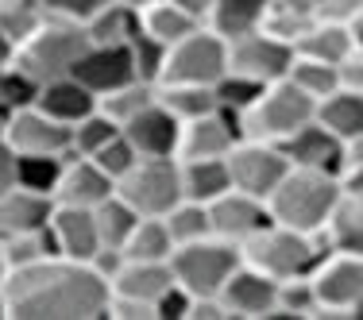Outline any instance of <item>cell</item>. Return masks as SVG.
Instances as JSON below:
<instances>
[{
  "label": "cell",
  "mask_w": 363,
  "mask_h": 320,
  "mask_svg": "<svg viewBox=\"0 0 363 320\" xmlns=\"http://www.w3.org/2000/svg\"><path fill=\"white\" fill-rule=\"evenodd\" d=\"M108 282L89 263L47 255L4 270L0 320H105Z\"/></svg>",
  "instance_id": "1"
},
{
  "label": "cell",
  "mask_w": 363,
  "mask_h": 320,
  "mask_svg": "<svg viewBox=\"0 0 363 320\" xmlns=\"http://www.w3.org/2000/svg\"><path fill=\"white\" fill-rule=\"evenodd\" d=\"M85 47H89V39H85L82 23L43 12L39 20L8 47V62L20 74H28L35 85H43V81H50V77L70 74Z\"/></svg>",
  "instance_id": "2"
},
{
  "label": "cell",
  "mask_w": 363,
  "mask_h": 320,
  "mask_svg": "<svg viewBox=\"0 0 363 320\" xmlns=\"http://www.w3.org/2000/svg\"><path fill=\"white\" fill-rule=\"evenodd\" d=\"M340 197V185L328 170L313 166H286V174L271 185V193L263 197L267 220L282 224L294 232H309L313 236L321 228V220L333 209V201Z\"/></svg>",
  "instance_id": "3"
},
{
  "label": "cell",
  "mask_w": 363,
  "mask_h": 320,
  "mask_svg": "<svg viewBox=\"0 0 363 320\" xmlns=\"http://www.w3.org/2000/svg\"><path fill=\"white\" fill-rule=\"evenodd\" d=\"M306 120H313V97H306L290 77H279V81L259 85V93L240 108L236 132H240V139L279 143V139H286L294 127L306 124Z\"/></svg>",
  "instance_id": "4"
},
{
  "label": "cell",
  "mask_w": 363,
  "mask_h": 320,
  "mask_svg": "<svg viewBox=\"0 0 363 320\" xmlns=\"http://www.w3.org/2000/svg\"><path fill=\"white\" fill-rule=\"evenodd\" d=\"M306 278L313 290L309 320H356L363 313V255L325 251Z\"/></svg>",
  "instance_id": "5"
},
{
  "label": "cell",
  "mask_w": 363,
  "mask_h": 320,
  "mask_svg": "<svg viewBox=\"0 0 363 320\" xmlns=\"http://www.w3.org/2000/svg\"><path fill=\"white\" fill-rule=\"evenodd\" d=\"M325 255V247L317 244V236L309 232H294L282 224L267 220L263 228H255L252 236L240 244V263L255 266L259 274L282 282L294 274H309V266Z\"/></svg>",
  "instance_id": "6"
},
{
  "label": "cell",
  "mask_w": 363,
  "mask_h": 320,
  "mask_svg": "<svg viewBox=\"0 0 363 320\" xmlns=\"http://www.w3.org/2000/svg\"><path fill=\"white\" fill-rule=\"evenodd\" d=\"M167 263L174 274V285H182L189 297H217L228 274L240 266V247L220 236H205L174 247Z\"/></svg>",
  "instance_id": "7"
},
{
  "label": "cell",
  "mask_w": 363,
  "mask_h": 320,
  "mask_svg": "<svg viewBox=\"0 0 363 320\" xmlns=\"http://www.w3.org/2000/svg\"><path fill=\"white\" fill-rule=\"evenodd\" d=\"M112 193L120 201H128L140 216H162L174 201H182V185H178V159L162 154V159H135L116 181Z\"/></svg>",
  "instance_id": "8"
},
{
  "label": "cell",
  "mask_w": 363,
  "mask_h": 320,
  "mask_svg": "<svg viewBox=\"0 0 363 320\" xmlns=\"http://www.w3.org/2000/svg\"><path fill=\"white\" fill-rule=\"evenodd\" d=\"M224 74V39L217 31H209L205 23H197L189 35L174 39L162 50L159 81H197L213 85Z\"/></svg>",
  "instance_id": "9"
},
{
  "label": "cell",
  "mask_w": 363,
  "mask_h": 320,
  "mask_svg": "<svg viewBox=\"0 0 363 320\" xmlns=\"http://www.w3.org/2000/svg\"><path fill=\"white\" fill-rule=\"evenodd\" d=\"M290 62H294V47L286 39H274L271 31H263V28L244 31V35H236V39H224V70L247 77V81H255V85L286 77Z\"/></svg>",
  "instance_id": "10"
},
{
  "label": "cell",
  "mask_w": 363,
  "mask_h": 320,
  "mask_svg": "<svg viewBox=\"0 0 363 320\" xmlns=\"http://www.w3.org/2000/svg\"><path fill=\"white\" fill-rule=\"evenodd\" d=\"M224 166H228V181L240 193H252L263 201L271 193V185L286 174V154L279 151V143H263V139H236L232 151L224 154Z\"/></svg>",
  "instance_id": "11"
},
{
  "label": "cell",
  "mask_w": 363,
  "mask_h": 320,
  "mask_svg": "<svg viewBox=\"0 0 363 320\" xmlns=\"http://www.w3.org/2000/svg\"><path fill=\"white\" fill-rule=\"evenodd\" d=\"M0 139L16 154H62L70 151V124L47 116L39 105H23L0 120Z\"/></svg>",
  "instance_id": "12"
},
{
  "label": "cell",
  "mask_w": 363,
  "mask_h": 320,
  "mask_svg": "<svg viewBox=\"0 0 363 320\" xmlns=\"http://www.w3.org/2000/svg\"><path fill=\"white\" fill-rule=\"evenodd\" d=\"M236 116H240V108H220L217 105L213 112H205V116L182 120L174 159H224V154L232 151V143L240 139Z\"/></svg>",
  "instance_id": "13"
},
{
  "label": "cell",
  "mask_w": 363,
  "mask_h": 320,
  "mask_svg": "<svg viewBox=\"0 0 363 320\" xmlns=\"http://www.w3.org/2000/svg\"><path fill=\"white\" fill-rule=\"evenodd\" d=\"M274 285H279L274 278H267L255 266L240 263L217 293L224 320H271L274 316Z\"/></svg>",
  "instance_id": "14"
},
{
  "label": "cell",
  "mask_w": 363,
  "mask_h": 320,
  "mask_svg": "<svg viewBox=\"0 0 363 320\" xmlns=\"http://www.w3.org/2000/svg\"><path fill=\"white\" fill-rule=\"evenodd\" d=\"M58 159H62V166H58L55 189H50V201H55V205L93 209L97 201H105V197L112 193V178L93 159L74 154V151H62Z\"/></svg>",
  "instance_id": "15"
},
{
  "label": "cell",
  "mask_w": 363,
  "mask_h": 320,
  "mask_svg": "<svg viewBox=\"0 0 363 320\" xmlns=\"http://www.w3.org/2000/svg\"><path fill=\"white\" fill-rule=\"evenodd\" d=\"M205 212H209V236H220L236 247L267 224V205L252 193H240V189H224L220 197L205 201Z\"/></svg>",
  "instance_id": "16"
},
{
  "label": "cell",
  "mask_w": 363,
  "mask_h": 320,
  "mask_svg": "<svg viewBox=\"0 0 363 320\" xmlns=\"http://www.w3.org/2000/svg\"><path fill=\"white\" fill-rule=\"evenodd\" d=\"M47 239H50V247H55V255L89 263L93 251L101 247L97 224H93V209H77V205H50Z\"/></svg>",
  "instance_id": "17"
},
{
  "label": "cell",
  "mask_w": 363,
  "mask_h": 320,
  "mask_svg": "<svg viewBox=\"0 0 363 320\" xmlns=\"http://www.w3.org/2000/svg\"><path fill=\"white\" fill-rule=\"evenodd\" d=\"M70 77H77V81L93 93V97L116 89L120 81L135 77L132 55H128V42H120V47H85L82 58L74 62Z\"/></svg>",
  "instance_id": "18"
},
{
  "label": "cell",
  "mask_w": 363,
  "mask_h": 320,
  "mask_svg": "<svg viewBox=\"0 0 363 320\" xmlns=\"http://www.w3.org/2000/svg\"><path fill=\"white\" fill-rule=\"evenodd\" d=\"M359 28H363V16H356V20H348V23L313 20L298 39H294V55H301V58H317V62L336 66L352 47H359V42H363Z\"/></svg>",
  "instance_id": "19"
},
{
  "label": "cell",
  "mask_w": 363,
  "mask_h": 320,
  "mask_svg": "<svg viewBox=\"0 0 363 320\" xmlns=\"http://www.w3.org/2000/svg\"><path fill=\"white\" fill-rule=\"evenodd\" d=\"M120 135H124V139L132 143V151L143 154V159H162V154H170V159H174L178 120L170 116L159 101H155V105H147L140 116L128 120V124L120 127Z\"/></svg>",
  "instance_id": "20"
},
{
  "label": "cell",
  "mask_w": 363,
  "mask_h": 320,
  "mask_svg": "<svg viewBox=\"0 0 363 320\" xmlns=\"http://www.w3.org/2000/svg\"><path fill=\"white\" fill-rule=\"evenodd\" d=\"M174 285L170 263H147V258H120V266L108 274V293L116 297H132V301H155Z\"/></svg>",
  "instance_id": "21"
},
{
  "label": "cell",
  "mask_w": 363,
  "mask_h": 320,
  "mask_svg": "<svg viewBox=\"0 0 363 320\" xmlns=\"http://www.w3.org/2000/svg\"><path fill=\"white\" fill-rule=\"evenodd\" d=\"M325 251H352L363 255V193H344L333 201V209L313 232Z\"/></svg>",
  "instance_id": "22"
},
{
  "label": "cell",
  "mask_w": 363,
  "mask_h": 320,
  "mask_svg": "<svg viewBox=\"0 0 363 320\" xmlns=\"http://www.w3.org/2000/svg\"><path fill=\"white\" fill-rule=\"evenodd\" d=\"M279 151L286 154L290 166H313V170H328L333 174L340 139L333 132H325L317 120H306L301 127H294L286 139H279Z\"/></svg>",
  "instance_id": "23"
},
{
  "label": "cell",
  "mask_w": 363,
  "mask_h": 320,
  "mask_svg": "<svg viewBox=\"0 0 363 320\" xmlns=\"http://www.w3.org/2000/svg\"><path fill=\"white\" fill-rule=\"evenodd\" d=\"M313 120L336 139L363 135V89H344V85L328 89L325 97L313 101Z\"/></svg>",
  "instance_id": "24"
},
{
  "label": "cell",
  "mask_w": 363,
  "mask_h": 320,
  "mask_svg": "<svg viewBox=\"0 0 363 320\" xmlns=\"http://www.w3.org/2000/svg\"><path fill=\"white\" fill-rule=\"evenodd\" d=\"M50 197L35 193V189L12 185L0 193V239L8 236H23V232H39L50 216Z\"/></svg>",
  "instance_id": "25"
},
{
  "label": "cell",
  "mask_w": 363,
  "mask_h": 320,
  "mask_svg": "<svg viewBox=\"0 0 363 320\" xmlns=\"http://www.w3.org/2000/svg\"><path fill=\"white\" fill-rule=\"evenodd\" d=\"M31 105H39L47 116L62 120V124H74V120H82L85 112L97 108V97H93L89 89H85L77 77H50V81H43L35 89V101Z\"/></svg>",
  "instance_id": "26"
},
{
  "label": "cell",
  "mask_w": 363,
  "mask_h": 320,
  "mask_svg": "<svg viewBox=\"0 0 363 320\" xmlns=\"http://www.w3.org/2000/svg\"><path fill=\"white\" fill-rule=\"evenodd\" d=\"M178 185L186 201H213L224 189H232L224 159H178Z\"/></svg>",
  "instance_id": "27"
},
{
  "label": "cell",
  "mask_w": 363,
  "mask_h": 320,
  "mask_svg": "<svg viewBox=\"0 0 363 320\" xmlns=\"http://www.w3.org/2000/svg\"><path fill=\"white\" fill-rule=\"evenodd\" d=\"M155 101L178 120H194L217 108V93L213 85H197V81H155Z\"/></svg>",
  "instance_id": "28"
},
{
  "label": "cell",
  "mask_w": 363,
  "mask_h": 320,
  "mask_svg": "<svg viewBox=\"0 0 363 320\" xmlns=\"http://www.w3.org/2000/svg\"><path fill=\"white\" fill-rule=\"evenodd\" d=\"M194 28H197V20L189 12H182L174 0H155V4L135 12V31H143L147 39L162 42V47H170L174 39L189 35Z\"/></svg>",
  "instance_id": "29"
},
{
  "label": "cell",
  "mask_w": 363,
  "mask_h": 320,
  "mask_svg": "<svg viewBox=\"0 0 363 320\" xmlns=\"http://www.w3.org/2000/svg\"><path fill=\"white\" fill-rule=\"evenodd\" d=\"M267 0H213L209 12H205V28L217 31L220 39H236L244 31H255L263 23Z\"/></svg>",
  "instance_id": "30"
},
{
  "label": "cell",
  "mask_w": 363,
  "mask_h": 320,
  "mask_svg": "<svg viewBox=\"0 0 363 320\" xmlns=\"http://www.w3.org/2000/svg\"><path fill=\"white\" fill-rule=\"evenodd\" d=\"M170 251H174V239H170L162 216H140L120 244L124 258H147V263H167Z\"/></svg>",
  "instance_id": "31"
},
{
  "label": "cell",
  "mask_w": 363,
  "mask_h": 320,
  "mask_svg": "<svg viewBox=\"0 0 363 320\" xmlns=\"http://www.w3.org/2000/svg\"><path fill=\"white\" fill-rule=\"evenodd\" d=\"M82 31L89 39V47H120V42H128L135 35V12L116 4V0H108V4H101L82 23Z\"/></svg>",
  "instance_id": "32"
},
{
  "label": "cell",
  "mask_w": 363,
  "mask_h": 320,
  "mask_svg": "<svg viewBox=\"0 0 363 320\" xmlns=\"http://www.w3.org/2000/svg\"><path fill=\"white\" fill-rule=\"evenodd\" d=\"M147 105H155V81H143V77H128V81H120L116 89H108V93L97 97V108L120 127H124L132 116H140Z\"/></svg>",
  "instance_id": "33"
},
{
  "label": "cell",
  "mask_w": 363,
  "mask_h": 320,
  "mask_svg": "<svg viewBox=\"0 0 363 320\" xmlns=\"http://www.w3.org/2000/svg\"><path fill=\"white\" fill-rule=\"evenodd\" d=\"M135 220H140V212H135L128 201H120L116 193H108L105 201L93 205V224H97L101 247H116L120 251V244H124V236L132 232Z\"/></svg>",
  "instance_id": "34"
},
{
  "label": "cell",
  "mask_w": 363,
  "mask_h": 320,
  "mask_svg": "<svg viewBox=\"0 0 363 320\" xmlns=\"http://www.w3.org/2000/svg\"><path fill=\"white\" fill-rule=\"evenodd\" d=\"M162 224H167L170 239H174V247L182 244H194V239H205L209 236V212H205L201 201H174L167 212H162Z\"/></svg>",
  "instance_id": "35"
},
{
  "label": "cell",
  "mask_w": 363,
  "mask_h": 320,
  "mask_svg": "<svg viewBox=\"0 0 363 320\" xmlns=\"http://www.w3.org/2000/svg\"><path fill=\"white\" fill-rule=\"evenodd\" d=\"M116 135H120V124H112L101 108H93V112H85L82 120L70 124V151L89 159V154H97L101 147H105L108 139H116Z\"/></svg>",
  "instance_id": "36"
},
{
  "label": "cell",
  "mask_w": 363,
  "mask_h": 320,
  "mask_svg": "<svg viewBox=\"0 0 363 320\" xmlns=\"http://www.w3.org/2000/svg\"><path fill=\"white\" fill-rule=\"evenodd\" d=\"M55 255L47 239V224L39 232H23V236H8L0 239V266L4 270H16V266H28V263H39V258Z\"/></svg>",
  "instance_id": "37"
},
{
  "label": "cell",
  "mask_w": 363,
  "mask_h": 320,
  "mask_svg": "<svg viewBox=\"0 0 363 320\" xmlns=\"http://www.w3.org/2000/svg\"><path fill=\"white\" fill-rule=\"evenodd\" d=\"M58 166H62L58 154H16V185L35 189V193L50 197L55 178H58Z\"/></svg>",
  "instance_id": "38"
},
{
  "label": "cell",
  "mask_w": 363,
  "mask_h": 320,
  "mask_svg": "<svg viewBox=\"0 0 363 320\" xmlns=\"http://www.w3.org/2000/svg\"><path fill=\"white\" fill-rule=\"evenodd\" d=\"M286 77L294 85H298L306 97H325L328 89H336V66H328V62H317V58H301V55H294V62H290V70Z\"/></svg>",
  "instance_id": "39"
},
{
  "label": "cell",
  "mask_w": 363,
  "mask_h": 320,
  "mask_svg": "<svg viewBox=\"0 0 363 320\" xmlns=\"http://www.w3.org/2000/svg\"><path fill=\"white\" fill-rule=\"evenodd\" d=\"M39 16H43L39 0H0V35L8 42H16Z\"/></svg>",
  "instance_id": "40"
},
{
  "label": "cell",
  "mask_w": 363,
  "mask_h": 320,
  "mask_svg": "<svg viewBox=\"0 0 363 320\" xmlns=\"http://www.w3.org/2000/svg\"><path fill=\"white\" fill-rule=\"evenodd\" d=\"M162 42L147 39L143 31H135L132 39H128V55H132V66H135V77H143V81H159V66H162Z\"/></svg>",
  "instance_id": "41"
},
{
  "label": "cell",
  "mask_w": 363,
  "mask_h": 320,
  "mask_svg": "<svg viewBox=\"0 0 363 320\" xmlns=\"http://www.w3.org/2000/svg\"><path fill=\"white\" fill-rule=\"evenodd\" d=\"M89 159H93V162H97V166H101V170H105V174H108L112 181H116V178H120V174H124V170H128V166H132V162H135V159H140V154H135V151H132V143H128V139H124V135H116V139H108V143H105V147H101V151H97V154H89Z\"/></svg>",
  "instance_id": "42"
},
{
  "label": "cell",
  "mask_w": 363,
  "mask_h": 320,
  "mask_svg": "<svg viewBox=\"0 0 363 320\" xmlns=\"http://www.w3.org/2000/svg\"><path fill=\"white\" fill-rule=\"evenodd\" d=\"M39 4H43V12H47V16H62V20L85 23L101 4H108V0H39Z\"/></svg>",
  "instance_id": "43"
},
{
  "label": "cell",
  "mask_w": 363,
  "mask_h": 320,
  "mask_svg": "<svg viewBox=\"0 0 363 320\" xmlns=\"http://www.w3.org/2000/svg\"><path fill=\"white\" fill-rule=\"evenodd\" d=\"M356 16H363V0H313V20L348 23Z\"/></svg>",
  "instance_id": "44"
},
{
  "label": "cell",
  "mask_w": 363,
  "mask_h": 320,
  "mask_svg": "<svg viewBox=\"0 0 363 320\" xmlns=\"http://www.w3.org/2000/svg\"><path fill=\"white\" fill-rule=\"evenodd\" d=\"M336 85H344V89H363V42L352 47L348 55L336 62Z\"/></svg>",
  "instance_id": "45"
},
{
  "label": "cell",
  "mask_w": 363,
  "mask_h": 320,
  "mask_svg": "<svg viewBox=\"0 0 363 320\" xmlns=\"http://www.w3.org/2000/svg\"><path fill=\"white\" fill-rule=\"evenodd\" d=\"M182 320H224V309H220L217 297H189Z\"/></svg>",
  "instance_id": "46"
},
{
  "label": "cell",
  "mask_w": 363,
  "mask_h": 320,
  "mask_svg": "<svg viewBox=\"0 0 363 320\" xmlns=\"http://www.w3.org/2000/svg\"><path fill=\"white\" fill-rule=\"evenodd\" d=\"M174 4L182 8V12H189V16H194L197 23H201V20H205V12H209V4H213V0H174Z\"/></svg>",
  "instance_id": "47"
},
{
  "label": "cell",
  "mask_w": 363,
  "mask_h": 320,
  "mask_svg": "<svg viewBox=\"0 0 363 320\" xmlns=\"http://www.w3.org/2000/svg\"><path fill=\"white\" fill-rule=\"evenodd\" d=\"M116 4H124V8H132V12H140V8L155 4V0H116Z\"/></svg>",
  "instance_id": "48"
},
{
  "label": "cell",
  "mask_w": 363,
  "mask_h": 320,
  "mask_svg": "<svg viewBox=\"0 0 363 320\" xmlns=\"http://www.w3.org/2000/svg\"><path fill=\"white\" fill-rule=\"evenodd\" d=\"M8 70V47H0V74Z\"/></svg>",
  "instance_id": "49"
},
{
  "label": "cell",
  "mask_w": 363,
  "mask_h": 320,
  "mask_svg": "<svg viewBox=\"0 0 363 320\" xmlns=\"http://www.w3.org/2000/svg\"><path fill=\"white\" fill-rule=\"evenodd\" d=\"M0 278H4V266H0Z\"/></svg>",
  "instance_id": "50"
}]
</instances>
